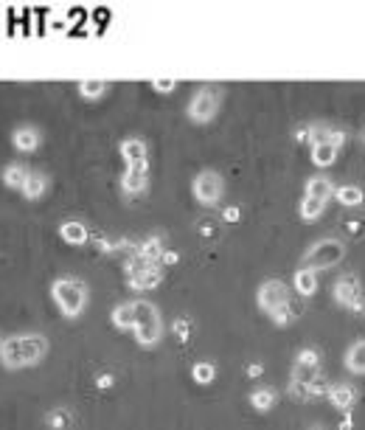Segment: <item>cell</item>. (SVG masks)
Here are the masks:
<instances>
[{"label": "cell", "instance_id": "cell-40", "mask_svg": "<svg viewBox=\"0 0 365 430\" xmlns=\"http://www.w3.org/2000/svg\"><path fill=\"white\" fill-rule=\"evenodd\" d=\"M3 340H6V337H0V346H3Z\"/></svg>", "mask_w": 365, "mask_h": 430}, {"label": "cell", "instance_id": "cell-29", "mask_svg": "<svg viewBox=\"0 0 365 430\" xmlns=\"http://www.w3.org/2000/svg\"><path fill=\"white\" fill-rule=\"evenodd\" d=\"M79 93L85 99H99L107 93V82L104 79H85V82H79Z\"/></svg>", "mask_w": 365, "mask_h": 430}, {"label": "cell", "instance_id": "cell-5", "mask_svg": "<svg viewBox=\"0 0 365 430\" xmlns=\"http://www.w3.org/2000/svg\"><path fill=\"white\" fill-rule=\"evenodd\" d=\"M219 102H222V90L216 85H205L194 93L191 104H188V118L197 124H208L216 113H219Z\"/></svg>", "mask_w": 365, "mask_h": 430}, {"label": "cell", "instance_id": "cell-16", "mask_svg": "<svg viewBox=\"0 0 365 430\" xmlns=\"http://www.w3.org/2000/svg\"><path fill=\"white\" fill-rule=\"evenodd\" d=\"M113 326L115 329H124V332H132L135 329V301H127V304H118L113 310Z\"/></svg>", "mask_w": 365, "mask_h": 430}, {"label": "cell", "instance_id": "cell-22", "mask_svg": "<svg viewBox=\"0 0 365 430\" xmlns=\"http://www.w3.org/2000/svg\"><path fill=\"white\" fill-rule=\"evenodd\" d=\"M329 399H332V405H334V408L348 411V408L357 402V391H354V388H348V385H337V388H332V391H329Z\"/></svg>", "mask_w": 365, "mask_h": 430}, {"label": "cell", "instance_id": "cell-18", "mask_svg": "<svg viewBox=\"0 0 365 430\" xmlns=\"http://www.w3.org/2000/svg\"><path fill=\"white\" fill-rule=\"evenodd\" d=\"M163 245H161V239L158 237H152V239H146V242H140L138 245V253L135 256H140L143 262H149V264H158L161 259H163Z\"/></svg>", "mask_w": 365, "mask_h": 430}, {"label": "cell", "instance_id": "cell-25", "mask_svg": "<svg viewBox=\"0 0 365 430\" xmlns=\"http://www.w3.org/2000/svg\"><path fill=\"white\" fill-rule=\"evenodd\" d=\"M334 197H337V202H343V205H359V202L365 200V197H362V189H359V186H351V183L334 189Z\"/></svg>", "mask_w": 365, "mask_h": 430}, {"label": "cell", "instance_id": "cell-24", "mask_svg": "<svg viewBox=\"0 0 365 430\" xmlns=\"http://www.w3.org/2000/svg\"><path fill=\"white\" fill-rule=\"evenodd\" d=\"M191 377H194V383H200V385H211V383L216 380V366L208 363V360H200V363L191 366Z\"/></svg>", "mask_w": 365, "mask_h": 430}, {"label": "cell", "instance_id": "cell-10", "mask_svg": "<svg viewBox=\"0 0 365 430\" xmlns=\"http://www.w3.org/2000/svg\"><path fill=\"white\" fill-rule=\"evenodd\" d=\"M334 298H337V304H343L346 310H359V304H362L359 278H357V276H343V278H337V284H334Z\"/></svg>", "mask_w": 365, "mask_h": 430}, {"label": "cell", "instance_id": "cell-12", "mask_svg": "<svg viewBox=\"0 0 365 430\" xmlns=\"http://www.w3.org/2000/svg\"><path fill=\"white\" fill-rule=\"evenodd\" d=\"M40 141H42V135H40V129L31 127V124H20V127H15V132H12V143H15L17 152H37V150H40Z\"/></svg>", "mask_w": 365, "mask_h": 430}, {"label": "cell", "instance_id": "cell-42", "mask_svg": "<svg viewBox=\"0 0 365 430\" xmlns=\"http://www.w3.org/2000/svg\"><path fill=\"white\" fill-rule=\"evenodd\" d=\"M362 141H365V135H362Z\"/></svg>", "mask_w": 365, "mask_h": 430}, {"label": "cell", "instance_id": "cell-35", "mask_svg": "<svg viewBox=\"0 0 365 430\" xmlns=\"http://www.w3.org/2000/svg\"><path fill=\"white\" fill-rule=\"evenodd\" d=\"M113 383H115V377H113V374H99V377H96V388H102V391L113 388Z\"/></svg>", "mask_w": 365, "mask_h": 430}, {"label": "cell", "instance_id": "cell-21", "mask_svg": "<svg viewBox=\"0 0 365 430\" xmlns=\"http://www.w3.org/2000/svg\"><path fill=\"white\" fill-rule=\"evenodd\" d=\"M334 158H337V150L332 147L329 141H326V143H315V147H312V164H315L318 169L332 166V164H334Z\"/></svg>", "mask_w": 365, "mask_h": 430}, {"label": "cell", "instance_id": "cell-33", "mask_svg": "<svg viewBox=\"0 0 365 430\" xmlns=\"http://www.w3.org/2000/svg\"><path fill=\"white\" fill-rule=\"evenodd\" d=\"M152 88H155L158 93H172V90L177 88V82H175V79H155Z\"/></svg>", "mask_w": 365, "mask_h": 430}, {"label": "cell", "instance_id": "cell-31", "mask_svg": "<svg viewBox=\"0 0 365 430\" xmlns=\"http://www.w3.org/2000/svg\"><path fill=\"white\" fill-rule=\"evenodd\" d=\"M346 234H351V239H357V237H362L365 234V217H357V220H346Z\"/></svg>", "mask_w": 365, "mask_h": 430}, {"label": "cell", "instance_id": "cell-26", "mask_svg": "<svg viewBox=\"0 0 365 430\" xmlns=\"http://www.w3.org/2000/svg\"><path fill=\"white\" fill-rule=\"evenodd\" d=\"M323 208H326V200H318V197H304V202H301V217L307 220V223H315L321 214H323Z\"/></svg>", "mask_w": 365, "mask_h": 430}, {"label": "cell", "instance_id": "cell-13", "mask_svg": "<svg viewBox=\"0 0 365 430\" xmlns=\"http://www.w3.org/2000/svg\"><path fill=\"white\" fill-rule=\"evenodd\" d=\"M146 155H149V150H146V143H143L140 138H127V141H121V158L127 161V166L146 164Z\"/></svg>", "mask_w": 365, "mask_h": 430}, {"label": "cell", "instance_id": "cell-27", "mask_svg": "<svg viewBox=\"0 0 365 430\" xmlns=\"http://www.w3.org/2000/svg\"><path fill=\"white\" fill-rule=\"evenodd\" d=\"M45 422H48L51 430H67L70 422H73V413H70L67 408H54V411L45 416Z\"/></svg>", "mask_w": 365, "mask_h": 430}, {"label": "cell", "instance_id": "cell-41", "mask_svg": "<svg viewBox=\"0 0 365 430\" xmlns=\"http://www.w3.org/2000/svg\"><path fill=\"white\" fill-rule=\"evenodd\" d=\"M312 430H323V427H312Z\"/></svg>", "mask_w": 365, "mask_h": 430}, {"label": "cell", "instance_id": "cell-9", "mask_svg": "<svg viewBox=\"0 0 365 430\" xmlns=\"http://www.w3.org/2000/svg\"><path fill=\"white\" fill-rule=\"evenodd\" d=\"M318 372H321V357L315 349H304L298 354V360L295 366H292V383H298V385H309L318 380Z\"/></svg>", "mask_w": 365, "mask_h": 430}, {"label": "cell", "instance_id": "cell-28", "mask_svg": "<svg viewBox=\"0 0 365 430\" xmlns=\"http://www.w3.org/2000/svg\"><path fill=\"white\" fill-rule=\"evenodd\" d=\"M250 405H253L256 411H270V408L275 405V391H273V388H256V391L250 394Z\"/></svg>", "mask_w": 365, "mask_h": 430}, {"label": "cell", "instance_id": "cell-37", "mask_svg": "<svg viewBox=\"0 0 365 430\" xmlns=\"http://www.w3.org/2000/svg\"><path fill=\"white\" fill-rule=\"evenodd\" d=\"M177 259H180V253H177V250H166L161 262H163V264H177Z\"/></svg>", "mask_w": 365, "mask_h": 430}, {"label": "cell", "instance_id": "cell-4", "mask_svg": "<svg viewBox=\"0 0 365 430\" xmlns=\"http://www.w3.org/2000/svg\"><path fill=\"white\" fill-rule=\"evenodd\" d=\"M343 256H346V245H343L340 239H321V242H315V245L307 250V256H304V270H312V273L329 270V267H334L337 262H343Z\"/></svg>", "mask_w": 365, "mask_h": 430}, {"label": "cell", "instance_id": "cell-23", "mask_svg": "<svg viewBox=\"0 0 365 430\" xmlns=\"http://www.w3.org/2000/svg\"><path fill=\"white\" fill-rule=\"evenodd\" d=\"M334 194V186L326 180V177H309V183H307V197H318V200H326L329 202V197Z\"/></svg>", "mask_w": 365, "mask_h": 430}, {"label": "cell", "instance_id": "cell-36", "mask_svg": "<svg viewBox=\"0 0 365 430\" xmlns=\"http://www.w3.org/2000/svg\"><path fill=\"white\" fill-rule=\"evenodd\" d=\"M343 141H346V135H343L340 129H334V127H332V135H329V143H332V147H334V150H340V147H343Z\"/></svg>", "mask_w": 365, "mask_h": 430}, {"label": "cell", "instance_id": "cell-15", "mask_svg": "<svg viewBox=\"0 0 365 430\" xmlns=\"http://www.w3.org/2000/svg\"><path fill=\"white\" fill-rule=\"evenodd\" d=\"M45 191H48V177L42 172H31L29 180H26V186H23V197L31 200V202H37V200L45 197Z\"/></svg>", "mask_w": 365, "mask_h": 430}, {"label": "cell", "instance_id": "cell-19", "mask_svg": "<svg viewBox=\"0 0 365 430\" xmlns=\"http://www.w3.org/2000/svg\"><path fill=\"white\" fill-rule=\"evenodd\" d=\"M315 290H318V273L301 267L295 273V293L298 296H315Z\"/></svg>", "mask_w": 365, "mask_h": 430}, {"label": "cell", "instance_id": "cell-7", "mask_svg": "<svg viewBox=\"0 0 365 430\" xmlns=\"http://www.w3.org/2000/svg\"><path fill=\"white\" fill-rule=\"evenodd\" d=\"M127 278H129V287H135V290H155L163 278V273H161L158 264H149L140 256H132L127 262Z\"/></svg>", "mask_w": 365, "mask_h": 430}, {"label": "cell", "instance_id": "cell-6", "mask_svg": "<svg viewBox=\"0 0 365 430\" xmlns=\"http://www.w3.org/2000/svg\"><path fill=\"white\" fill-rule=\"evenodd\" d=\"M191 191H194V197H197L200 205H216L219 200H222V194H225L222 175L213 172V169L200 172V175L194 177V183H191Z\"/></svg>", "mask_w": 365, "mask_h": 430}, {"label": "cell", "instance_id": "cell-14", "mask_svg": "<svg viewBox=\"0 0 365 430\" xmlns=\"http://www.w3.org/2000/svg\"><path fill=\"white\" fill-rule=\"evenodd\" d=\"M59 237H62L67 245H85V242L90 239L85 223H79V220H67V223H62V225H59Z\"/></svg>", "mask_w": 365, "mask_h": 430}, {"label": "cell", "instance_id": "cell-3", "mask_svg": "<svg viewBox=\"0 0 365 430\" xmlns=\"http://www.w3.org/2000/svg\"><path fill=\"white\" fill-rule=\"evenodd\" d=\"M135 340L140 346H155L163 335V324H161V312L155 304L149 301H135Z\"/></svg>", "mask_w": 365, "mask_h": 430}, {"label": "cell", "instance_id": "cell-2", "mask_svg": "<svg viewBox=\"0 0 365 430\" xmlns=\"http://www.w3.org/2000/svg\"><path fill=\"white\" fill-rule=\"evenodd\" d=\"M51 296H54V301H56V307H59V312L65 318H79L85 312V307H88V290H85V284L76 281V278H67V276L54 278Z\"/></svg>", "mask_w": 365, "mask_h": 430}, {"label": "cell", "instance_id": "cell-1", "mask_svg": "<svg viewBox=\"0 0 365 430\" xmlns=\"http://www.w3.org/2000/svg\"><path fill=\"white\" fill-rule=\"evenodd\" d=\"M45 354H48V337L45 335H40V332L15 335V337H6L3 346H0V366L9 369V372L29 369V366H37Z\"/></svg>", "mask_w": 365, "mask_h": 430}, {"label": "cell", "instance_id": "cell-8", "mask_svg": "<svg viewBox=\"0 0 365 430\" xmlns=\"http://www.w3.org/2000/svg\"><path fill=\"white\" fill-rule=\"evenodd\" d=\"M286 301H289V290H286L284 281L270 278V281H264V284L259 287V307H261L267 315H273L275 310H281Z\"/></svg>", "mask_w": 365, "mask_h": 430}, {"label": "cell", "instance_id": "cell-11", "mask_svg": "<svg viewBox=\"0 0 365 430\" xmlns=\"http://www.w3.org/2000/svg\"><path fill=\"white\" fill-rule=\"evenodd\" d=\"M149 186V164H135V166H127L124 177H121V189L127 194H140Z\"/></svg>", "mask_w": 365, "mask_h": 430}, {"label": "cell", "instance_id": "cell-20", "mask_svg": "<svg viewBox=\"0 0 365 430\" xmlns=\"http://www.w3.org/2000/svg\"><path fill=\"white\" fill-rule=\"evenodd\" d=\"M346 366H348V372H354V374H365V340H359V343H354V346L348 349Z\"/></svg>", "mask_w": 365, "mask_h": 430}, {"label": "cell", "instance_id": "cell-38", "mask_svg": "<svg viewBox=\"0 0 365 430\" xmlns=\"http://www.w3.org/2000/svg\"><path fill=\"white\" fill-rule=\"evenodd\" d=\"M261 372H264L261 363H250V366H248V377H261Z\"/></svg>", "mask_w": 365, "mask_h": 430}, {"label": "cell", "instance_id": "cell-32", "mask_svg": "<svg viewBox=\"0 0 365 430\" xmlns=\"http://www.w3.org/2000/svg\"><path fill=\"white\" fill-rule=\"evenodd\" d=\"M197 231H200L202 239H216V237H219V228H216V223H211V220H202V223L197 225Z\"/></svg>", "mask_w": 365, "mask_h": 430}, {"label": "cell", "instance_id": "cell-34", "mask_svg": "<svg viewBox=\"0 0 365 430\" xmlns=\"http://www.w3.org/2000/svg\"><path fill=\"white\" fill-rule=\"evenodd\" d=\"M222 220H225V223H239V220H242V211H239L236 205H228V208L222 211Z\"/></svg>", "mask_w": 365, "mask_h": 430}, {"label": "cell", "instance_id": "cell-17", "mask_svg": "<svg viewBox=\"0 0 365 430\" xmlns=\"http://www.w3.org/2000/svg\"><path fill=\"white\" fill-rule=\"evenodd\" d=\"M29 175H31V169H26L23 164H9V166L3 169V183H6L9 189H17V191H23V186H26Z\"/></svg>", "mask_w": 365, "mask_h": 430}, {"label": "cell", "instance_id": "cell-39", "mask_svg": "<svg viewBox=\"0 0 365 430\" xmlns=\"http://www.w3.org/2000/svg\"><path fill=\"white\" fill-rule=\"evenodd\" d=\"M354 427V422L351 419H343V424H340V430H351Z\"/></svg>", "mask_w": 365, "mask_h": 430}, {"label": "cell", "instance_id": "cell-30", "mask_svg": "<svg viewBox=\"0 0 365 430\" xmlns=\"http://www.w3.org/2000/svg\"><path fill=\"white\" fill-rule=\"evenodd\" d=\"M191 326H194V324H191L188 318H177V321L172 324V332H175L180 340H188V335H191Z\"/></svg>", "mask_w": 365, "mask_h": 430}]
</instances>
